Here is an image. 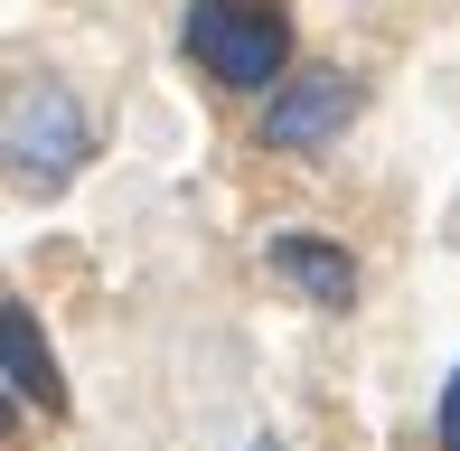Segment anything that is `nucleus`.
<instances>
[{
  "instance_id": "nucleus-3",
  "label": "nucleus",
  "mask_w": 460,
  "mask_h": 451,
  "mask_svg": "<svg viewBox=\"0 0 460 451\" xmlns=\"http://www.w3.org/2000/svg\"><path fill=\"white\" fill-rule=\"evenodd\" d=\"M367 104V85L348 66H291L273 94H263V113H254V141L263 151H329V141L358 122Z\"/></svg>"
},
{
  "instance_id": "nucleus-5",
  "label": "nucleus",
  "mask_w": 460,
  "mask_h": 451,
  "mask_svg": "<svg viewBox=\"0 0 460 451\" xmlns=\"http://www.w3.org/2000/svg\"><path fill=\"white\" fill-rule=\"evenodd\" d=\"M0 385L19 404H38V414H66V367H57V348H48L29 301H0Z\"/></svg>"
},
{
  "instance_id": "nucleus-7",
  "label": "nucleus",
  "mask_w": 460,
  "mask_h": 451,
  "mask_svg": "<svg viewBox=\"0 0 460 451\" xmlns=\"http://www.w3.org/2000/svg\"><path fill=\"white\" fill-rule=\"evenodd\" d=\"M10 433H19V395L0 385V442H10Z\"/></svg>"
},
{
  "instance_id": "nucleus-4",
  "label": "nucleus",
  "mask_w": 460,
  "mask_h": 451,
  "mask_svg": "<svg viewBox=\"0 0 460 451\" xmlns=\"http://www.w3.org/2000/svg\"><path fill=\"white\" fill-rule=\"evenodd\" d=\"M263 263H273L282 292H301L310 311H358V254H348L339 235H310V226H282L273 244H263Z\"/></svg>"
},
{
  "instance_id": "nucleus-1",
  "label": "nucleus",
  "mask_w": 460,
  "mask_h": 451,
  "mask_svg": "<svg viewBox=\"0 0 460 451\" xmlns=\"http://www.w3.org/2000/svg\"><path fill=\"white\" fill-rule=\"evenodd\" d=\"M179 57L226 94H273L291 75V10L282 0H188Z\"/></svg>"
},
{
  "instance_id": "nucleus-6",
  "label": "nucleus",
  "mask_w": 460,
  "mask_h": 451,
  "mask_svg": "<svg viewBox=\"0 0 460 451\" xmlns=\"http://www.w3.org/2000/svg\"><path fill=\"white\" fill-rule=\"evenodd\" d=\"M432 442H442V451H460V367L442 376V404H432Z\"/></svg>"
},
{
  "instance_id": "nucleus-8",
  "label": "nucleus",
  "mask_w": 460,
  "mask_h": 451,
  "mask_svg": "<svg viewBox=\"0 0 460 451\" xmlns=\"http://www.w3.org/2000/svg\"><path fill=\"white\" fill-rule=\"evenodd\" d=\"M244 451H282V442H273V433H263V442H244Z\"/></svg>"
},
{
  "instance_id": "nucleus-2",
  "label": "nucleus",
  "mask_w": 460,
  "mask_h": 451,
  "mask_svg": "<svg viewBox=\"0 0 460 451\" xmlns=\"http://www.w3.org/2000/svg\"><path fill=\"white\" fill-rule=\"evenodd\" d=\"M85 160H94V113L75 104V85L29 75V85L0 94V179H10V189L57 198Z\"/></svg>"
}]
</instances>
